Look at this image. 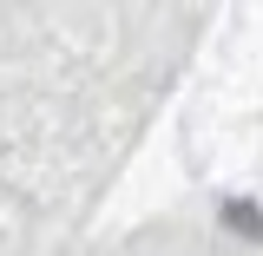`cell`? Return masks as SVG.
Wrapping results in <instances>:
<instances>
[{"label": "cell", "mask_w": 263, "mask_h": 256, "mask_svg": "<svg viewBox=\"0 0 263 256\" xmlns=\"http://www.w3.org/2000/svg\"><path fill=\"white\" fill-rule=\"evenodd\" d=\"M224 217H230V230H243V237H257V204H230Z\"/></svg>", "instance_id": "obj_1"}]
</instances>
